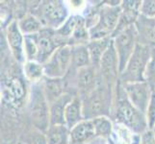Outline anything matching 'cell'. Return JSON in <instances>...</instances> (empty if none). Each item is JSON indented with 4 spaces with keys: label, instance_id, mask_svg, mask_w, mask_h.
Instances as JSON below:
<instances>
[{
    "label": "cell",
    "instance_id": "cell-1",
    "mask_svg": "<svg viewBox=\"0 0 155 144\" xmlns=\"http://www.w3.org/2000/svg\"><path fill=\"white\" fill-rule=\"evenodd\" d=\"M113 114L117 123L124 125L136 135L143 136L149 131L146 114L130 103L120 81L117 82V96Z\"/></svg>",
    "mask_w": 155,
    "mask_h": 144
},
{
    "label": "cell",
    "instance_id": "cell-2",
    "mask_svg": "<svg viewBox=\"0 0 155 144\" xmlns=\"http://www.w3.org/2000/svg\"><path fill=\"white\" fill-rule=\"evenodd\" d=\"M83 104L84 119L92 120L101 116L110 117L113 105L111 84L99 82L98 86L84 96H80Z\"/></svg>",
    "mask_w": 155,
    "mask_h": 144
},
{
    "label": "cell",
    "instance_id": "cell-3",
    "mask_svg": "<svg viewBox=\"0 0 155 144\" xmlns=\"http://www.w3.org/2000/svg\"><path fill=\"white\" fill-rule=\"evenodd\" d=\"M121 3L111 4L105 2L97 10V20L91 28L89 34L91 40L112 38L117 27L121 14Z\"/></svg>",
    "mask_w": 155,
    "mask_h": 144
},
{
    "label": "cell",
    "instance_id": "cell-4",
    "mask_svg": "<svg viewBox=\"0 0 155 144\" xmlns=\"http://www.w3.org/2000/svg\"><path fill=\"white\" fill-rule=\"evenodd\" d=\"M28 110L34 127L45 134L50 126L49 103L45 96L41 81L32 84L28 100Z\"/></svg>",
    "mask_w": 155,
    "mask_h": 144
},
{
    "label": "cell",
    "instance_id": "cell-5",
    "mask_svg": "<svg viewBox=\"0 0 155 144\" xmlns=\"http://www.w3.org/2000/svg\"><path fill=\"white\" fill-rule=\"evenodd\" d=\"M37 17L45 28L58 30L69 18L68 9L65 2L59 0L41 1L31 13Z\"/></svg>",
    "mask_w": 155,
    "mask_h": 144
},
{
    "label": "cell",
    "instance_id": "cell-6",
    "mask_svg": "<svg viewBox=\"0 0 155 144\" xmlns=\"http://www.w3.org/2000/svg\"><path fill=\"white\" fill-rule=\"evenodd\" d=\"M151 47L138 43L125 69L120 74L119 81L121 84L145 82L147 66L150 58Z\"/></svg>",
    "mask_w": 155,
    "mask_h": 144
},
{
    "label": "cell",
    "instance_id": "cell-7",
    "mask_svg": "<svg viewBox=\"0 0 155 144\" xmlns=\"http://www.w3.org/2000/svg\"><path fill=\"white\" fill-rule=\"evenodd\" d=\"M112 39L119 59V70L120 74L125 69L139 43L135 24L121 30Z\"/></svg>",
    "mask_w": 155,
    "mask_h": 144
},
{
    "label": "cell",
    "instance_id": "cell-8",
    "mask_svg": "<svg viewBox=\"0 0 155 144\" xmlns=\"http://www.w3.org/2000/svg\"><path fill=\"white\" fill-rule=\"evenodd\" d=\"M71 45H63L54 52L46 62L44 63L45 77L64 78L71 67Z\"/></svg>",
    "mask_w": 155,
    "mask_h": 144
},
{
    "label": "cell",
    "instance_id": "cell-9",
    "mask_svg": "<svg viewBox=\"0 0 155 144\" xmlns=\"http://www.w3.org/2000/svg\"><path fill=\"white\" fill-rule=\"evenodd\" d=\"M121 85L130 103L143 114H146L153 94L151 85L147 81Z\"/></svg>",
    "mask_w": 155,
    "mask_h": 144
},
{
    "label": "cell",
    "instance_id": "cell-10",
    "mask_svg": "<svg viewBox=\"0 0 155 144\" xmlns=\"http://www.w3.org/2000/svg\"><path fill=\"white\" fill-rule=\"evenodd\" d=\"M36 41L38 46V60L41 65H44L46 61L54 54V52L63 45H66L58 38L56 35V30L50 28H44L40 33L36 34Z\"/></svg>",
    "mask_w": 155,
    "mask_h": 144
},
{
    "label": "cell",
    "instance_id": "cell-11",
    "mask_svg": "<svg viewBox=\"0 0 155 144\" xmlns=\"http://www.w3.org/2000/svg\"><path fill=\"white\" fill-rule=\"evenodd\" d=\"M98 71L105 83L111 84V81H114V79L116 78L119 80V59H117V55L114 46L113 39H112V42L109 48L101 59Z\"/></svg>",
    "mask_w": 155,
    "mask_h": 144
},
{
    "label": "cell",
    "instance_id": "cell-12",
    "mask_svg": "<svg viewBox=\"0 0 155 144\" xmlns=\"http://www.w3.org/2000/svg\"><path fill=\"white\" fill-rule=\"evenodd\" d=\"M6 38L15 60L19 62H25L24 53V36L20 32L18 20L14 19L9 23L6 30Z\"/></svg>",
    "mask_w": 155,
    "mask_h": 144
},
{
    "label": "cell",
    "instance_id": "cell-13",
    "mask_svg": "<svg viewBox=\"0 0 155 144\" xmlns=\"http://www.w3.org/2000/svg\"><path fill=\"white\" fill-rule=\"evenodd\" d=\"M140 44L155 47V18H147L140 14L135 23Z\"/></svg>",
    "mask_w": 155,
    "mask_h": 144
},
{
    "label": "cell",
    "instance_id": "cell-14",
    "mask_svg": "<svg viewBox=\"0 0 155 144\" xmlns=\"http://www.w3.org/2000/svg\"><path fill=\"white\" fill-rule=\"evenodd\" d=\"M76 83L78 90H80L81 96H84L92 91L98 86L99 80L97 77L98 68L93 65L83 67L76 71Z\"/></svg>",
    "mask_w": 155,
    "mask_h": 144
},
{
    "label": "cell",
    "instance_id": "cell-15",
    "mask_svg": "<svg viewBox=\"0 0 155 144\" xmlns=\"http://www.w3.org/2000/svg\"><path fill=\"white\" fill-rule=\"evenodd\" d=\"M75 95L69 92L63 94L60 98L49 105L50 125H65V113L69 102Z\"/></svg>",
    "mask_w": 155,
    "mask_h": 144
},
{
    "label": "cell",
    "instance_id": "cell-16",
    "mask_svg": "<svg viewBox=\"0 0 155 144\" xmlns=\"http://www.w3.org/2000/svg\"><path fill=\"white\" fill-rule=\"evenodd\" d=\"M2 93L7 102L18 106L26 93L25 85L19 78H13L4 85Z\"/></svg>",
    "mask_w": 155,
    "mask_h": 144
},
{
    "label": "cell",
    "instance_id": "cell-17",
    "mask_svg": "<svg viewBox=\"0 0 155 144\" xmlns=\"http://www.w3.org/2000/svg\"><path fill=\"white\" fill-rule=\"evenodd\" d=\"M95 136L93 120H83L71 130L69 144H83Z\"/></svg>",
    "mask_w": 155,
    "mask_h": 144
},
{
    "label": "cell",
    "instance_id": "cell-18",
    "mask_svg": "<svg viewBox=\"0 0 155 144\" xmlns=\"http://www.w3.org/2000/svg\"><path fill=\"white\" fill-rule=\"evenodd\" d=\"M85 120L83 114V104L82 99L79 95L74 96L69 102L65 113V125L71 130L74 126Z\"/></svg>",
    "mask_w": 155,
    "mask_h": 144
},
{
    "label": "cell",
    "instance_id": "cell-19",
    "mask_svg": "<svg viewBox=\"0 0 155 144\" xmlns=\"http://www.w3.org/2000/svg\"><path fill=\"white\" fill-rule=\"evenodd\" d=\"M42 86L49 105L65 94V79L64 78H47L42 79Z\"/></svg>",
    "mask_w": 155,
    "mask_h": 144
},
{
    "label": "cell",
    "instance_id": "cell-20",
    "mask_svg": "<svg viewBox=\"0 0 155 144\" xmlns=\"http://www.w3.org/2000/svg\"><path fill=\"white\" fill-rule=\"evenodd\" d=\"M86 23V18L80 14L69 15L67 21L63 24L62 27L56 30V35L66 45H68V41L71 39L73 33L80 25Z\"/></svg>",
    "mask_w": 155,
    "mask_h": 144
},
{
    "label": "cell",
    "instance_id": "cell-21",
    "mask_svg": "<svg viewBox=\"0 0 155 144\" xmlns=\"http://www.w3.org/2000/svg\"><path fill=\"white\" fill-rule=\"evenodd\" d=\"M112 42V38H105L101 40H91L87 44V47L90 52L92 65L97 68H99V65L103 55L109 48Z\"/></svg>",
    "mask_w": 155,
    "mask_h": 144
},
{
    "label": "cell",
    "instance_id": "cell-22",
    "mask_svg": "<svg viewBox=\"0 0 155 144\" xmlns=\"http://www.w3.org/2000/svg\"><path fill=\"white\" fill-rule=\"evenodd\" d=\"M71 50V67L76 69V71L83 67L92 65L90 52L87 44L73 45Z\"/></svg>",
    "mask_w": 155,
    "mask_h": 144
},
{
    "label": "cell",
    "instance_id": "cell-23",
    "mask_svg": "<svg viewBox=\"0 0 155 144\" xmlns=\"http://www.w3.org/2000/svg\"><path fill=\"white\" fill-rule=\"evenodd\" d=\"M71 130L66 125H50L45 132L47 144H69Z\"/></svg>",
    "mask_w": 155,
    "mask_h": 144
},
{
    "label": "cell",
    "instance_id": "cell-24",
    "mask_svg": "<svg viewBox=\"0 0 155 144\" xmlns=\"http://www.w3.org/2000/svg\"><path fill=\"white\" fill-rule=\"evenodd\" d=\"M18 24L20 32L24 37L36 35L45 28L40 19L32 14H25L24 17L18 19Z\"/></svg>",
    "mask_w": 155,
    "mask_h": 144
},
{
    "label": "cell",
    "instance_id": "cell-25",
    "mask_svg": "<svg viewBox=\"0 0 155 144\" xmlns=\"http://www.w3.org/2000/svg\"><path fill=\"white\" fill-rule=\"evenodd\" d=\"M25 77L32 82V84L42 81L45 78L44 65L36 61H26L23 66Z\"/></svg>",
    "mask_w": 155,
    "mask_h": 144
},
{
    "label": "cell",
    "instance_id": "cell-26",
    "mask_svg": "<svg viewBox=\"0 0 155 144\" xmlns=\"http://www.w3.org/2000/svg\"><path fill=\"white\" fill-rule=\"evenodd\" d=\"M92 120L94 126L95 136L107 138L112 135L113 124H112L110 117L101 116V117H97V118H94Z\"/></svg>",
    "mask_w": 155,
    "mask_h": 144
},
{
    "label": "cell",
    "instance_id": "cell-27",
    "mask_svg": "<svg viewBox=\"0 0 155 144\" xmlns=\"http://www.w3.org/2000/svg\"><path fill=\"white\" fill-rule=\"evenodd\" d=\"M24 53L26 61H36L38 60V46H37L35 35L24 37Z\"/></svg>",
    "mask_w": 155,
    "mask_h": 144
},
{
    "label": "cell",
    "instance_id": "cell-28",
    "mask_svg": "<svg viewBox=\"0 0 155 144\" xmlns=\"http://www.w3.org/2000/svg\"><path fill=\"white\" fill-rule=\"evenodd\" d=\"M146 116H147V120L148 130L153 132L155 129V93L154 92L152 94L150 103H149L148 108L147 110Z\"/></svg>",
    "mask_w": 155,
    "mask_h": 144
},
{
    "label": "cell",
    "instance_id": "cell-29",
    "mask_svg": "<svg viewBox=\"0 0 155 144\" xmlns=\"http://www.w3.org/2000/svg\"><path fill=\"white\" fill-rule=\"evenodd\" d=\"M146 80L148 83H153L155 81V47H151L150 58L146 71Z\"/></svg>",
    "mask_w": 155,
    "mask_h": 144
},
{
    "label": "cell",
    "instance_id": "cell-30",
    "mask_svg": "<svg viewBox=\"0 0 155 144\" xmlns=\"http://www.w3.org/2000/svg\"><path fill=\"white\" fill-rule=\"evenodd\" d=\"M141 14L147 18H155V0H143L141 6Z\"/></svg>",
    "mask_w": 155,
    "mask_h": 144
},
{
    "label": "cell",
    "instance_id": "cell-31",
    "mask_svg": "<svg viewBox=\"0 0 155 144\" xmlns=\"http://www.w3.org/2000/svg\"><path fill=\"white\" fill-rule=\"evenodd\" d=\"M28 140L31 142L30 144H47L45 134L37 129H36V132H34L33 134L30 135Z\"/></svg>",
    "mask_w": 155,
    "mask_h": 144
},
{
    "label": "cell",
    "instance_id": "cell-32",
    "mask_svg": "<svg viewBox=\"0 0 155 144\" xmlns=\"http://www.w3.org/2000/svg\"><path fill=\"white\" fill-rule=\"evenodd\" d=\"M141 144H155V135L154 132L147 131L146 134L142 136Z\"/></svg>",
    "mask_w": 155,
    "mask_h": 144
},
{
    "label": "cell",
    "instance_id": "cell-33",
    "mask_svg": "<svg viewBox=\"0 0 155 144\" xmlns=\"http://www.w3.org/2000/svg\"><path fill=\"white\" fill-rule=\"evenodd\" d=\"M151 85V88H152V90H153V92L155 93V81L153 83H149Z\"/></svg>",
    "mask_w": 155,
    "mask_h": 144
},
{
    "label": "cell",
    "instance_id": "cell-34",
    "mask_svg": "<svg viewBox=\"0 0 155 144\" xmlns=\"http://www.w3.org/2000/svg\"><path fill=\"white\" fill-rule=\"evenodd\" d=\"M11 144H25L24 142H15V143H11Z\"/></svg>",
    "mask_w": 155,
    "mask_h": 144
},
{
    "label": "cell",
    "instance_id": "cell-35",
    "mask_svg": "<svg viewBox=\"0 0 155 144\" xmlns=\"http://www.w3.org/2000/svg\"><path fill=\"white\" fill-rule=\"evenodd\" d=\"M153 132H155V129H154V131H153Z\"/></svg>",
    "mask_w": 155,
    "mask_h": 144
},
{
    "label": "cell",
    "instance_id": "cell-36",
    "mask_svg": "<svg viewBox=\"0 0 155 144\" xmlns=\"http://www.w3.org/2000/svg\"><path fill=\"white\" fill-rule=\"evenodd\" d=\"M154 135H155V132H154Z\"/></svg>",
    "mask_w": 155,
    "mask_h": 144
}]
</instances>
